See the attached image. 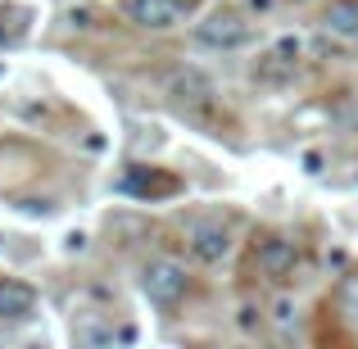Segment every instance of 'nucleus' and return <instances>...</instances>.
Here are the masks:
<instances>
[{"label":"nucleus","mask_w":358,"mask_h":349,"mask_svg":"<svg viewBox=\"0 0 358 349\" xmlns=\"http://www.w3.org/2000/svg\"><path fill=\"white\" fill-rule=\"evenodd\" d=\"M322 27L341 41H358V0H331L322 9Z\"/></svg>","instance_id":"nucleus-8"},{"label":"nucleus","mask_w":358,"mask_h":349,"mask_svg":"<svg viewBox=\"0 0 358 349\" xmlns=\"http://www.w3.org/2000/svg\"><path fill=\"white\" fill-rule=\"evenodd\" d=\"M114 332H105V327H82L78 332V341H87V345H100V341H109Z\"/></svg>","instance_id":"nucleus-11"},{"label":"nucleus","mask_w":358,"mask_h":349,"mask_svg":"<svg viewBox=\"0 0 358 349\" xmlns=\"http://www.w3.org/2000/svg\"><path fill=\"white\" fill-rule=\"evenodd\" d=\"M295 64H299V36H281V41H272V45H268V55L259 59L254 78H263V82H281V78H290V73H295Z\"/></svg>","instance_id":"nucleus-6"},{"label":"nucleus","mask_w":358,"mask_h":349,"mask_svg":"<svg viewBox=\"0 0 358 349\" xmlns=\"http://www.w3.org/2000/svg\"><path fill=\"white\" fill-rule=\"evenodd\" d=\"M122 9L136 27H173L182 23L186 0H122Z\"/></svg>","instance_id":"nucleus-5"},{"label":"nucleus","mask_w":358,"mask_h":349,"mask_svg":"<svg viewBox=\"0 0 358 349\" xmlns=\"http://www.w3.org/2000/svg\"><path fill=\"white\" fill-rule=\"evenodd\" d=\"M259 268L272 272V277H286V272L295 268V245L281 241V236H268V241L259 245Z\"/></svg>","instance_id":"nucleus-9"},{"label":"nucleus","mask_w":358,"mask_h":349,"mask_svg":"<svg viewBox=\"0 0 358 349\" xmlns=\"http://www.w3.org/2000/svg\"><path fill=\"white\" fill-rule=\"evenodd\" d=\"M186 241H191V254L204 263H218L231 250V232L222 218H191L186 222Z\"/></svg>","instance_id":"nucleus-3"},{"label":"nucleus","mask_w":358,"mask_h":349,"mask_svg":"<svg viewBox=\"0 0 358 349\" xmlns=\"http://www.w3.org/2000/svg\"><path fill=\"white\" fill-rule=\"evenodd\" d=\"M36 308V295L23 286V281H5L0 277V322H23Z\"/></svg>","instance_id":"nucleus-7"},{"label":"nucleus","mask_w":358,"mask_h":349,"mask_svg":"<svg viewBox=\"0 0 358 349\" xmlns=\"http://www.w3.org/2000/svg\"><path fill=\"white\" fill-rule=\"evenodd\" d=\"M141 295H145L150 304H159V308H173L177 299L186 295V268L173 263V259L145 263V272H141Z\"/></svg>","instance_id":"nucleus-2"},{"label":"nucleus","mask_w":358,"mask_h":349,"mask_svg":"<svg viewBox=\"0 0 358 349\" xmlns=\"http://www.w3.org/2000/svg\"><path fill=\"white\" fill-rule=\"evenodd\" d=\"M254 36V23L241 9H209V14L195 23V41L209 45V50H241Z\"/></svg>","instance_id":"nucleus-1"},{"label":"nucleus","mask_w":358,"mask_h":349,"mask_svg":"<svg viewBox=\"0 0 358 349\" xmlns=\"http://www.w3.org/2000/svg\"><path fill=\"white\" fill-rule=\"evenodd\" d=\"M341 308H345V318L358 327V277H350V281L341 286Z\"/></svg>","instance_id":"nucleus-10"},{"label":"nucleus","mask_w":358,"mask_h":349,"mask_svg":"<svg viewBox=\"0 0 358 349\" xmlns=\"http://www.w3.org/2000/svg\"><path fill=\"white\" fill-rule=\"evenodd\" d=\"M213 96H218V91H213V78L200 73V69H177L173 78H168V100L182 105V109H200V105H209Z\"/></svg>","instance_id":"nucleus-4"}]
</instances>
